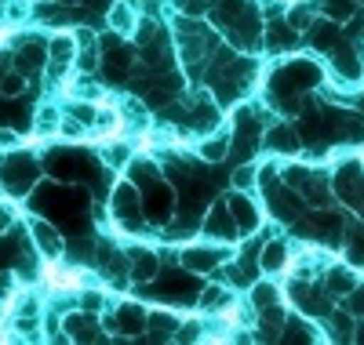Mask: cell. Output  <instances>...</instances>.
<instances>
[{"mask_svg":"<svg viewBox=\"0 0 364 345\" xmlns=\"http://www.w3.org/2000/svg\"><path fill=\"white\" fill-rule=\"evenodd\" d=\"M48 284L51 288H63V291H73V288H80V273H63L58 265H51L48 269Z\"/></svg>","mask_w":364,"mask_h":345,"instance_id":"cell-1","label":"cell"}]
</instances>
